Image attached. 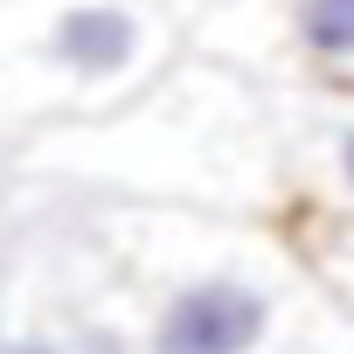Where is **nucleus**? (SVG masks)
I'll return each mask as SVG.
<instances>
[{
    "label": "nucleus",
    "instance_id": "obj_1",
    "mask_svg": "<svg viewBox=\"0 0 354 354\" xmlns=\"http://www.w3.org/2000/svg\"><path fill=\"white\" fill-rule=\"evenodd\" d=\"M35 146L42 153H28V167L132 195L146 209H209V216L278 209L285 216L271 97L264 84L209 56H181L125 111L35 132Z\"/></svg>",
    "mask_w": 354,
    "mask_h": 354
},
{
    "label": "nucleus",
    "instance_id": "obj_2",
    "mask_svg": "<svg viewBox=\"0 0 354 354\" xmlns=\"http://www.w3.org/2000/svg\"><path fill=\"white\" fill-rule=\"evenodd\" d=\"M181 56L174 0H0V132L111 118Z\"/></svg>",
    "mask_w": 354,
    "mask_h": 354
},
{
    "label": "nucleus",
    "instance_id": "obj_3",
    "mask_svg": "<svg viewBox=\"0 0 354 354\" xmlns=\"http://www.w3.org/2000/svg\"><path fill=\"white\" fill-rule=\"evenodd\" d=\"M153 230L174 264L146 285L139 354H271L285 326V264H271L292 250L285 223L271 236L243 216L153 209Z\"/></svg>",
    "mask_w": 354,
    "mask_h": 354
},
{
    "label": "nucleus",
    "instance_id": "obj_4",
    "mask_svg": "<svg viewBox=\"0 0 354 354\" xmlns=\"http://www.w3.org/2000/svg\"><path fill=\"white\" fill-rule=\"evenodd\" d=\"M285 216H354V91H264Z\"/></svg>",
    "mask_w": 354,
    "mask_h": 354
},
{
    "label": "nucleus",
    "instance_id": "obj_5",
    "mask_svg": "<svg viewBox=\"0 0 354 354\" xmlns=\"http://www.w3.org/2000/svg\"><path fill=\"white\" fill-rule=\"evenodd\" d=\"M285 236L299 250V264L354 313V216L333 223V216H285Z\"/></svg>",
    "mask_w": 354,
    "mask_h": 354
},
{
    "label": "nucleus",
    "instance_id": "obj_6",
    "mask_svg": "<svg viewBox=\"0 0 354 354\" xmlns=\"http://www.w3.org/2000/svg\"><path fill=\"white\" fill-rule=\"evenodd\" d=\"M0 354H77V347L56 333H35V326H0Z\"/></svg>",
    "mask_w": 354,
    "mask_h": 354
}]
</instances>
